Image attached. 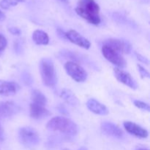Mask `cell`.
<instances>
[{
    "label": "cell",
    "instance_id": "obj_1",
    "mask_svg": "<svg viewBox=\"0 0 150 150\" xmlns=\"http://www.w3.org/2000/svg\"><path fill=\"white\" fill-rule=\"evenodd\" d=\"M76 12L91 24L98 25L100 23V6L95 0H79Z\"/></svg>",
    "mask_w": 150,
    "mask_h": 150
},
{
    "label": "cell",
    "instance_id": "obj_2",
    "mask_svg": "<svg viewBox=\"0 0 150 150\" xmlns=\"http://www.w3.org/2000/svg\"><path fill=\"white\" fill-rule=\"evenodd\" d=\"M46 127L51 131L58 132L68 137H73L78 133V126L75 122L64 117H53Z\"/></svg>",
    "mask_w": 150,
    "mask_h": 150
},
{
    "label": "cell",
    "instance_id": "obj_3",
    "mask_svg": "<svg viewBox=\"0 0 150 150\" xmlns=\"http://www.w3.org/2000/svg\"><path fill=\"white\" fill-rule=\"evenodd\" d=\"M40 72L44 84L49 87L54 86L57 78L54 62L48 58L42 59L40 62Z\"/></svg>",
    "mask_w": 150,
    "mask_h": 150
},
{
    "label": "cell",
    "instance_id": "obj_4",
    "mask_svg": "<svg viewBox=\"0 0 150 150\" xmlns=\"http://www.w3.org/2000/svg\"><path fill=\"white\" fill-rule=\"evenodd\" d=\"M19 140L26 147L32 148L39 144L40 138L38 132L30 127H21L19 130Z\"/></svg>",
    "mask_w": 150,
    "mask_h": 150
},
{
    "label": "cell",
    "instance_id": "obj_5",
    "mask_svg": "<svg viewBox=\"0 0 150 150\" xmlns=\"http://www.w3.org/2000/svg\"><path fill=\"white\" fill-rule=\"evenodd\" d=\"M64 69L68 76H70L75 81L81 83L87 79V73L86 70L77 62L69 61L64 64Z\"/></svg>",
    "mask_w": 150,
    "mask_h": 150
},
{
    "label": "cell",
    "instance_id": "obj_6",
    "mask_svg": "<svg viewBox=\"0 0 150 150\" xmlns=\"http://www.w3.org/2000/svg\"><path fill=\"white\" fill-rule=\"evenodd\" d=\"M101 51H102L103 57L108 62L112 63L117 67H120V68H124L127 66V62H126L124 57L122 56V54L111 47L106 45H103Z\"/></svg>",
    "mask_w": 150,
    "mask_h": 150
},
{
    "label": "cell",
    "instance_id": "obj_7",
    "mask_svg": "<svg viewBox=\"0 0 150 150\" xmlns=\"http://www.w3.org/2000/svg\"><path fill=\"white\" fill-rule=\"evenodd\" d=\"M20 111V107L13 101L0 102V119L6 120L13 117Z\"/></svg>",
    "mask_w": 150,
    "mask_h": 150
},
{
    "label": "cell",
    "instance_id": "obj_8",
    "mask_svg": "<svg viewBox=\"0 0 150 150\" xmlns=\"http://www.w3.org/2000/svg\"><path fill=\"white\" fill-rule=\"evenodd\" d=\"M65 38L69 40V41L74 43L75 45L84 49H89L91 47L90 42L86 38L73 29L65 32Z\"/></svg>",
    "mask_w": 150,
    "mask_h": 150
},
{
    "label": "cell",
    "instance_id": "obj_9",
    "mask_svg": "<svg viewBox=\"0 0 150 150\" xmlns=\"http://www.w3.org/2000/svg\"><path fill=\"white\" fill-rule=\"evenodd\" d=\"M103 45H108L112 48L115 49L120 54H130L131 51V46L127 41L123 40L115 39V38H111V39L106 40L104 42Z\"/></svg>",
    "mask_w": 150,
    "mask_h": 150
},
{
    "label": "cell",
    "instance_id": "obj_10",
    "mask_svg": "<svg viewBox=\"0 0 150 150\" xmlns=\"http://www.w3.org/2000/svg\"><path fill=\"white\" fill-rule=\"evenodd\" d=\"M114 72L116 79L119 81L121 82L122 83L126 85V86H127L128 87L131 88L133 89H138L137 83L134 80V79L130 76V73L125 71V70H121L120 68H115L114 70Z\"/></svg>",
    "mask_w": 150,
    "mask_h": 150
},
{
    "label": "cell",
    "instance_id": "obj_11",
    "mask_svg": "<svg viewBox=\"0 0 150 150\" xmlns=\"http://www.w3.org/2000/svg\"><path fill=\"white\" fill-rule=\"evenodd\" d=\"M123 125L127 133L136 137L140 138V139H146L149 136L148 131L146 129L133 122L126 121L123 123Z\"/></svg>",
    "mask_w": 150,
    "mask_h": 150
},
{
    "label": "cell",
    "instance_id": "obj_12",
    "mask_svg": "<svg viewBox=\"0 0 150 150\" xmlns=\"http://www.w3.org/2000/svg\"><path fill=\"white\" fill-rule=\"evenodd\" d=\"M101 129L106 135L117 139H121L124 134L117 125L110 122H103L101 124Z\"/></svg>",
    "mask_w": 150,
    "mask_h": 150
},
{
    "label": "cell",
    "instance_id": "obj_13",
    "mask_svg": "<svg viewBox=\"0 0 150 150\" xmlns=\"http://www.w3.org/2000/svg\"><path fill=\"white\" fill-rule=\"evenodd\" d=\"M30 117L35 120H41L51 115V112L45 106L32 103L29 106Z\"/></svg>",
    "mask_w": 150,
    "mask_h": 150
},
{
    "label": "cell",
    "instance_id": "obj_14",
    "mask_svg": "<svg viewBox=\"0 0 150 150\" xmlns=\"http://www.w3.org/2000/svg\"><path fill=\"white\" fill-rule=\"evenodd\" d=\"M20 89V86L16 82L0 80V95L4 96L13 95Z\"/></svg>",
    "mask_w": 150,
    "mask_h": 150
},
{
    "label": "cell",
    "instance_id": "obj_15",
    "mask_svg": "<svg viewBox=\"0 0 150 150\" xmlns=\"http://www.w3.org/2000/svg\"><path fill=\"white\" fill-rule=\"evenodd\" d=\"M86 106L92 112L95 114L105 116L108 114V109L107 107L94 98L88 100L86 103Z\"/></svg>",
    "mask_w": 150,
    "mask_h": 150
},
{
    "label": "cell",
    "instance_id": "obj_16",
    "mask_svg": "<svg viewBox=\"0 0 150 150\" xmlns=\"http://www.w3.org/2000/svg\"><path fill=\"white\" fill-rule=\"evenodd\" d=\"M60 96L70 105H72V106H78L79 105V100L78 99V98L70 89H62Z\"/></svg>",
    "mask_w": 150,
    "mask_h": 150
},
{
    "label": "cell",
    "instance_id": "obj_17",
    "mask_svg": "<svg viewBox=\"0 0 150 150\" xmlns=\"http://www.w3.org/2000/svg\"><path fill=\"white\" fill-rule=\"evenodd\" d=\"M32 40L39 45H46L49 43V37L48 34L42 30H35L32 34Z\"/></svg>",
    "mask_w": 150,
    "mask_h": 150
},
{
    "label": "cell",
    "instance_id": "obj_18",
    "mask_svg": "<svg viewBox=\"0 0 150 150\" xmlns=\"http://www.w3.org/2000/svg\"><path fill=\"white\" fill-rule=\"evenodd\" d=\"M31 98H32V100L33 103L42 105V106H45L47 104L46 97L40 91L38 90V89L32 91Z\"/></svg>",
    "mask_w": 150,
    "mask_h": 150
},
{
    "label": "cell",
    "instance_id": "obj_19",
    "mask_svg": "<svg viewBox=\"0 0 150 150\" xmlns=\"http://www.w3.org/2000/svg\"><path fill=\"white\" fill-rule=\"evenodd\" d=\"M23 1H25V0H1L0 7L4 10H8L10 7H15Z\"/></svg>",
    "mask_w": 150,
    "mask_h": 150
},
{
    "label": "cell",
    "instance_id": "obj_20",
    "mask_svg": "<svg viewBox=\"0 0 150 150\" xmlns=\"http://www.w3.org/2000/svg\"><path fill=\"white\" fill-rule=\"evenodd\" d=\"M133 104L135 105V106L137 107V108H140V109L146 110V111H149V110H150L149 105V104L146 103L136 100H133Z\"/></svg>",
    "mask_w": 150,
    "mask_h": 150
},
{
    "label": "cell",
    "instance_id": "obj_21",
    "mask_svg": "<svg viewBox=\"0 0 150 150\" xmlns=\"http://www.w3.org/2000/svg\"><path fill=\"white\" fill-rule=\"evenodd\" d=\"M7 45V40L5 37L3 35L0 34V53L5 50Z\"/></svg>",
    "mask_w": 150,
    "mask_h": 150
},
{
    "label": "cell",
    "instance_id": "obj_22",
    "mask_svg": "<svg viewBox=\"0 0 150 150\" xmlns=\"http://www.w3.org/2000/svg\"><path fill=\"white\" fill-rule=\"evenodd\" d=\"M137 67H138V69H139V73H140L142 78H143V79H145V78H147V79H149V72H148L146 69L144 68V67H142V65H140V64H138Z\"/></svg>",
    "mask_w": 150,
    "mask_h": 150
},
{
    "label": "cell",
    "instance_id": "obj_23",
    "mask_svg": "<svg viewBox=\"0 0 150 150\" xmlns=\"http://www.w3.org/2000/svg\"><path fill=\"white\" fill-rule=\"evenodd\" d=\"M23 82H24V83H26V84H29V83H31L32 82V78H31V76H29L28 73H26L25 75H23Z\"/></svg>",
    "mask_w": 150,
    "mask_h": 150
},
{
    "label": "cell",
    "instance_id": "obj_24",
    "mask_svg": "<svg viewBox=\"0 0 150 150\" xmlns=\"http://www.w3.org/2000/svg\"><path fill=\"white\" fill-rule=\"evenodd\" d=\"M136 57H137V59L139 60V61H141L142 62H144L146 64H149V60H148L146 58H145V57H144L143 56L136 54Z\"/></svg>",
    "mask_w": 150,
    "mask_h": 150
},
{
    "label": "cell",
    "instance_id": "obj_25",
    "mask_svg": "<svg viewBox=\"0 0 150 150\" xmlns=\"http://www.w3.org/2000/svg\"><path fill=\"white\" fill-rule=\"evenodd\" d=\"M9 31H10V32L14 35H19L21 34L20 29H18V28H15V27L10 28V29H9Z\"/></svg>",
    "mask_w": 150,
    "mask_h": 150
},
{
    "label": "cell",
    "instance_id": "obj_26",
    "mask_svg": "<svg viewBox=\"0 0 150 150\" xmlns=\"http://www.w3.org/2000/svg\"><path fill=\"white\" fill-rule=\"evenodd\" d=\"M4 139V130L0 125V141H3Z\"/></svg>",
    "mask_w": 150,
    "mask_h": 150
},
{
    "label": "cell",
    "instance_id": "obj_27",
    "mask_svg": "<svg viewBox=\"0 0 150 150\" xmlns=\"http://www.w3.org/2000/svg\"><path fill=\"white\" fill-rule=\"evenodd\" d=\"M6 16L1 10H0V21H3L5 20Z\"/></svg>",
    "mask_w": 150,
    "mask_h": 150
},
{
    "label": "cell",
    "instance_id": "obj_28",
    "mask_svg": "<svg viewBox=\"0 0 150 150\" xmlns=\"http://www.w3.org/2000/svg\"><path fill=\"white\" fill-rule=\"evenodd\" d=\"M59 1H61V2L66 3V4H67V3H68V0H59Z\"/></svg>",
    "mask_w": 150,
    "mask_h": 150
},
{
    "label": "cell",
    "instance_id": "obj_29",
    "mask_svg": "<svg viewBox=\"0 0 150 150\" xmlns=\"http://www.w3.org/2000/svg\"><path fill=\"white\" fill-rule=\"evenodd\" d=\"M78 150H88L87 149H86V147H83V146H82V147H81V148H79V149Z\"/></svg>",
    "mask_w": 150,
    "mask_h": 150
},
{
    "label": "cell",
    "instance_id": "obj_30",
    "mask_svg": "<svg viewBox=\"0 0 150 150\" xmlns=\"http://www.w3.org/2000/svg\"><path fill=\"white\" fill-rule=\"evenodd\" d=\"M137 150H149L148 149H145V148H139Z\"/></svg>",
    "mask_w": 150,
    "mask_h": 150
},
{
    "label": "cell",
    "instance_id": "obj_31",
    "mask_svg": "<svg viewBox=\"0 0 150 150\" xmlns=\"http://www.w3.org/2000/svg\"><path fill=\"white\" fill-rule=\"evenodd\" d=\"M63 150H70V149H64Z\"/></svg>",
    "mask_w": 150,
    "mask_h": 150
}]
</instances>
